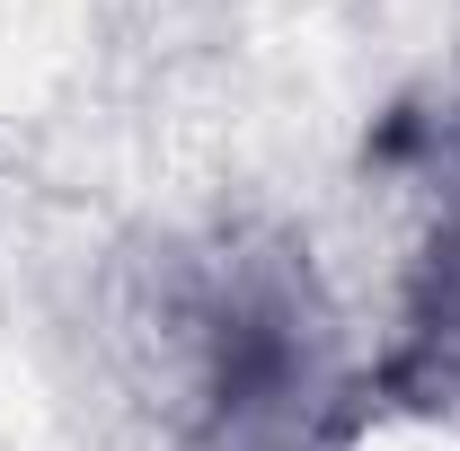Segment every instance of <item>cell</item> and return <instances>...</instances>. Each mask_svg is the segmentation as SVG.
Instances as JSON below:
<instances>
[{
  "mask_svg": "<svg viewBox=\"0 0 460 451\" xmlns=\"http://www.w3.org/2000/svg\"><path fill=\"white\" fill-rule=\"evenodd\" d=\"M319 398V319L266 257H230L186 301V407L213 451H292Z\"/></svg>",
  "mask_w": 460,
  "mask_h": 451,
  "instance_id": "obj_1",
  "label": "cell"
}]
</instances>
